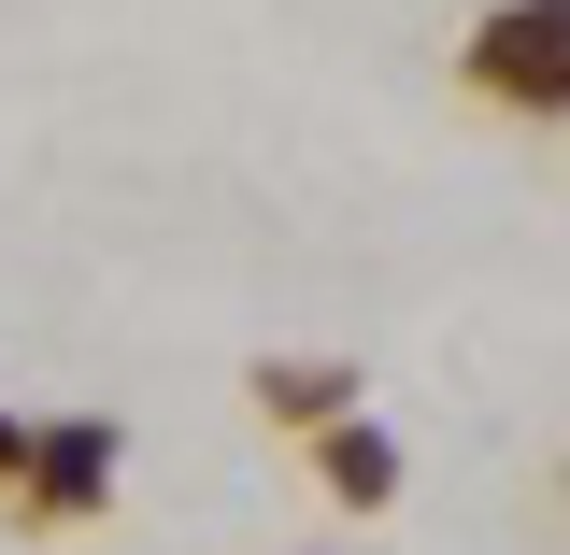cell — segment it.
I'll list each match as a JSON object with an SVG mask.
<instances>
[{
	"mask_svg": "<svg viewBox=\"0 0 570 555\" xmlns=\"http://www.w3.org/2000/svg\"><path fill=\"white\" fill-rule=\"evenodd\" d=\"M456 86L513 129H570V0H485L456 43Z\"/></svg>",
	"mask_w": 570,
	"mask_h": 555,
	"instance_id": "obj_1",
	"label": "cell"
},
{
	"mask_svg": "<svg viewBox=\"0 0 570 555\" xmlns=\"http://www.w3.org/2000/svg\"><path fill=\"white\" fill-rule=\"evenodd\" d=\"M115 442H129V427L115 414H58V427H29V470H14V527H29V542H58V527H100V513H115Z\"/></svg>",
	"mask_w": 570,
	"mask_h": 555,
	"instance_id": "obj_2",
	"label": "cell"
},
{
	"mask_svg": "<svg viewBox=\"0 0 570 555\" xmlns=\"http://www.w3.org/2000/svg\"><path fill=\"white\" fill-rule=\"evenodd\" d=\"M299 456H314V498L328 513H400V427L371 414H328V427H299Z\"/></svg>",
	"mask_w": 570,
	"mask_h": 555,
	"instance_id": "obj_3",
	"label": "cell"
},
{
	"mask_svg": "<svg viewBox=\"0 0 570 555\" xmlns=\"http://www.w3.org/2000/svg\"><path fill=\"white\" fill-rule=\"evenodd\" d=\"M243 399H257V414H272L285 442H299V427L356 414V370H343V356H257V370H243Z\"/></svg>",
	"mask_w": 570,
	"mask_h": 555,
	"instance_id": "obj_4",
	"label": "cell"
},
{
	"mask_svg": "<svg viewBox=\"0 0 570 555\" xmlns=\"http://www.w3.org/2000/svg\"><path fill=\"white\" fill-rule=\"evenodd\" d=\"M14 470H29V414H0V485H14Z\"/></svg>",
	"mask_w": 570,
	"mask_h": 555,
	"instance_id": "obj_5",
	"label": "cell"
},
{
	"mask_svg": "<svg viewBox=\"0 0 570 555\" xmlns=\"http://www.w3.org/2000/svg\"><path fill=\"white\" fill-rule=\"evenodd\" d=\"M557 498H570V456H557Z\"/></svg>",
	"mask_w": 570,
	"mask_h": 555,
	"instance_id": "obj_6",
	"label": "cell"
}]
</instances>
